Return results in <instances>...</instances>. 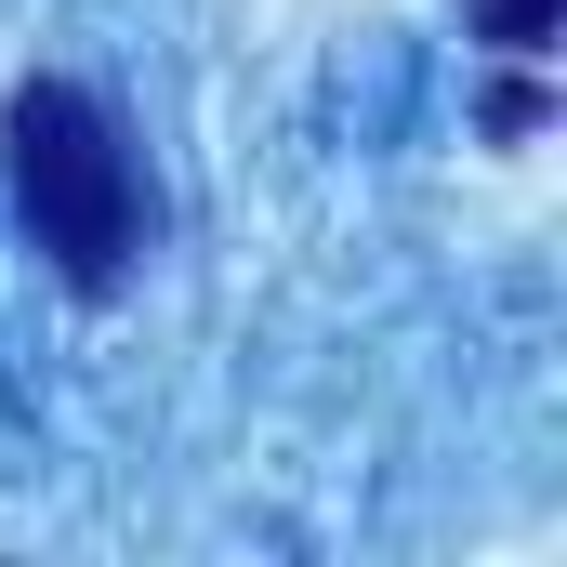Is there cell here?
Wrapping results in <instances>:
<instances>
[{"mask_svg":"<svg viewBox=\"0 0 567 567\" xmlns=\"http://www.w3.org/2000/svg\"><path fill=\"white\" fill-rule=\"evenodd\" d=\"M0 145H13V212H27L40 265L66 290H120L133 251H145V225H158L120 120H106L80 80H27V93L0 106Z\"/></svg>","mask_w":567,"mask_h":567,"instance_id":"obj_1","label":"cell"},{"mask_svg":"<svg viewBox=\"0 0 567 567\" xmlns=\"http://www.w3.org/2000/svg\"><path fill=\"white\" fill-rule=\"evenodd\" d=\"M488 133H542V93L528 80H488Z\"/></svg>","mask_w":567,"mask_h":567,"instance_id":"obj_3","label":"cell"},{"mask_svg":"<svg viewBox=\"0 0 567 567\" xmlns=\"http://www.w3.org/2000/svg\"><path fill=\"white\" fill-rule=\"evenodd\" d=\"M462 13H475V40H488V53H515V66H528V53H555V27H567V0H462Z\"/></svg>","mask_w":567,"mask_h":567,"instance_id":"obj_2","label":"cell"}]
</instances>
